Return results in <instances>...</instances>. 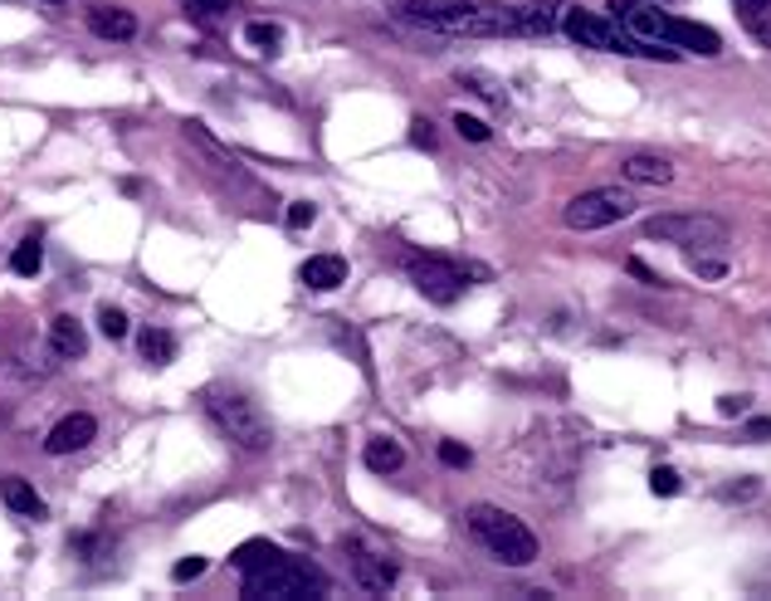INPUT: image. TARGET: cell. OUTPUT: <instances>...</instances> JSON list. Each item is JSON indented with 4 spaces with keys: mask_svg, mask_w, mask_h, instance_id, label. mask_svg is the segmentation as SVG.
I'll return each mask as SVG.
<instances>
[{
    "mask_svg": "<svg viewBox=\"0 0 771 601\" xmlns=\"http://www.w3.org/2000/svg\"><path fill=\"white\" fill-rule=\"evenodd\" d=\"M439 460H445L449 470H464V464L474 460V450H468V445H459V440H439Z\"/></svg>",
    "mask_w": 771,
    "mask_h": 601,
    "instance_id": "cell-27",
    "label": "cell"
},
{
    "mask_svg": "<svg viewBox=\"0 0 771 601\" xmlns=\"http://www.w3.org/2000/svg\"><path fill=\"white\" fill-rule=\"evenodd\" d=\"M244 44H254V50L273 54V50L283 44V30H279V25H269V21H249V25H244Z\"/></svg>",
    "mask_w": 771,
    "mask_h": 601,
    "instance_id": "cell-21",
    "label": "cell"
},
{
    "mask_svg": "<svg viewBox=\"0 0 771 601\" xmlns=\"http://www.w3.org/2000/svg\"><path fill=\"white\" fill-rule=\"evenodd\" d=\"M0 499H5L10 513H25V519H44V499H39V494L29 489L20 474H5V484H0Z\"/></svg>",
    "mask_w": 771,
    "mask_h": 601,
    "instance_id": "cell-15",
    "label": "cell"
},
{
    "mask_svg": "<svg viewBox=\"0 0 771 601\" xmlns=\"http://www.w3.org/2000/svg\"><path fill=\"white\" fill-rule=\"evenodd\" d=\"M205 567H210V562L191 552V558H181V562L171 567V581H195V577H205Z\"/></svg>",
    "mask_w": 771,
    "mask_h": 601,
    "instance_id": "cell-29",
    "label": "cell"
},
{
    "mask_svg": "<svg viewBox=\"0 0 771 601\" xmlns=\"http://www.w3.org/2000/svg\"><path fill=\"white\" fill-rule=\"evenodd\" d=\"M406 274H410V284H415L420 294H425L429 304H439V308L459 304V294L468 289L459 265H449V259H439V255H415V250L406 255Z\"/></svg>",
    "mask_w": 771,
    "mask_h": 601,
    "instance_id": "cell-8",
    "label": "cell"
},
{
    "mask_svg": "<svg viewBox=\"0 0 771 601\" xmlns=\"http://www.w3.org/2000/svg\"><path fill=\"white\" fill-rule=\"evenodd\" d=\"M191 15H201V21H220V15L234 11V0H181Z\"/></svg>",
    "mask_w": 771,
    "mask_h": 601,
    "instance_id": "cell-25",
    "label": "cell"
},
{
    "mask_svg": "<svg viewBox=\"0 0 771 601\" xmlns=\"http://www.w3.org/2000/svg\"><path fill=\"white\" fill-rule=\"evenodd\" d=\"M361 460H367L371 474H396L400 464H406V450H400L390 435H371L367 450H361Z\"/></svg>",
    "mask_w": 771,
    "mask_h": 601,
    "instance_id": "cell-16",
    "label": "cell"
},
{
    "mask_svg": "<svg viewBox=\"0 0 771 601\" xmlns=\"http://www.w3.org/2000/svg\"><path fill=\"white\" fill-rule=\"evenodd\" d=\"M611 11V21L620 25L625 35H634V40L644 44H673V15H664L659 5H644V0H611L605 5Z\"/></svg>",
    "mask_w": 771,
    "mask_h": 601,
    "instance_id": "cell-9",
    "label": "cell"
},
{
    "mask_svg": "<svg viewBox=\"0 0 771 601\" xmlns=\"http://www.w3.org/2000/svg\"><path fill=\"white\" fill-rule=\"evenodd\" d=\"M312 220H318V210H312L308 201H293V206H288V226H293V230H308Z\"/></svg>",
    "mask_w": 771,
    "mask_h": 601,
    "instance_id": "cell-32",
    "label": "cell"
},
{
    "mask_svg": "<svg viewBox=\"0 0 771 601\" xmlns=\"http://www.w3.org/2000/svg\"><path fill=\"white\" fill-rule=\"evenodd\" d=\"M747 411V396H718V415H742Z\"/></svg>",
    "mask_w": 771,
    "mask_h": 601,
    "instance_id": "cell-36",
    "label": "cell"
},
{
    "mask_svg": "<svg viewBox=\"0 0 771 601\" xmlns=\"http://www.w3.org/2000/svg\"><path fill=\"white\" fill-rule=\"evenodd\" d=\"M620 177L634 181V187H669L673 181V167L664 157H644V152H634V157L620 162Z\"/></svg>",
    "mask_w": 771,
    "mask_h": 601,
    "instance_id": "cell-14",
    "label": "cell"
},
{
    "mask_svg": "<svg viewBox=\"0 0 771 601\" xmlns=\"http://www.w3.org/2000/svg\"><path fill=\"white\" fill-rule=\"evenodd\" d=\"M689 265H693V274H698V279H722V274H728V265H722V259H703V255H693Z\"/></svg>",
    "mask_w": 771,
    "mask_h": 601,
    "instance_id": "cell-33",
    "label": "cell"
},
{
    "mask_svg": "<svg viewBox=\"0 0 771 601\" xmlns=\"http://www.w3.org/2000/svg\"><path fill=\"white\" fill-rule=\"evenodd\" d=\"M747 435H751V440H771V421H751Z\"/></svg>",
    "mask_w": 771,
    "mask_h": 601,
    "instance_id": "cell-37",
    "label": "cell"
},
{
    "mask_svg": "<svg viewBox=\"0 0 771 601\" xmlns=\"http://www.w3.org/2000/svg\"><path fill=\"white\" fill-rule=\"evenodd\" d=\"M464 523H468L478 548H484L488 558H498L503 567H527V562H537V538L517 513L493 509V503H474V509L464 513Z\"/></svg>",
    "mask_w": 771,
    "mask_h": 601,
    "instance_id": "cell-3",
    "label": "cell"
},
{
    "mask_svg": "<svg viewBox=\"0 0 771 601\" xmlns=\"http://www.w3.org/2000/svg\"><path fill=\"white\" fill-rule=\"evenodd\" d=\"M722 499H728V503H742V499H757V494H761V479H742V484H722Z\"/></svg>",
    "mask_w": 771,
    "mask_h": 601,
    "instance_id": "cell-30",
    "label": "cell"
},
{
    "mask_svg": "<svg viewBox=\"0 0 771 601\" xmlns=\"http://www.w3.org/2000/svg\"><path fill=\"white\" fill-rule=\"evenodd\" d=\"M240 591L244 597H269V601H298V597H322V591H327V577H322V567H312V562L273 552L264 567L240 572Z\"/></svg>",
    "mask_w": 771,
    "mask_h": 601,
    "instance_id": "cell-5",
    "label": "cell"
},
{
    "mask_svg": "<svg viewBox=\"0 0 771 601\" xmlns=\"http://www.w3.org/2000/svg\"><path fill=\"white\" fill-rule=\"evenodd\" d=\"M634 206H640V201H634L630 191H620V187H595V191H581V196H576L571 206L562 210V220H566L571 230H605V226H620V220H630Z\"/></svg>",
    "mask_w": 771,
    "mask_h": 601,
    "instance_id": "cell-7",
    "label": "cell"
},
{
    "mask_svg": "<svg viewBox=\"0 0 771 601\" xmlns=\"http://www.w3.org/2000/svg\"><path fill=\"white\" fill-rule=\"evenodd\" d=\"M49 347H54L59 357H83L88 353V333L83 328H78V318H54V323H49Z\"/></svg>",
    "mask_w": 771,
    "mask_h": 601,
    "instance_id": "cell-17",
    "label": "cell"
},
{
    "mask_svg": "<svg viewBox=\"0 0 771 601\" xmlns=\"http://www.w3.org/2000/svg\"><path fill=\"white\" fill-rule=\"evenodd\" d=\"M454 128H459V138H468V142H488V123H484V118L454 113Z\"/></svg>",
    "mask_w": 771,
    "mask_h": 601,
    "instance_id": "cell-28",
    "label": "cell"
},
{
    "mask_svg": "<svg viewBox=\"0 0 771 601\" xmlns=\"http://www.w3.org/2000/svg\"><path fill=\"white\" fill-rule=\"evenodd\" d=\"M562 30H566V40L581 44V50L634 54V60H664V64L679 60L673 44H644V40H634V35H625L615 21H605V15H595V11H581V5H571V11L562 15Z\"/></svg>",
    "mask_w": 771,
    "mask_h": 601,
    "instance_id": "cell-4",
    "label": "cell"
},
{
    "mask_svg": "<svg viewBox=\"0 0 771 601\" xmlns=\"http://www.w3.org/2000/svg\"><path fill=\"white\" fill-rule=\"evenodd\" d=\"M630 274H634V279H640V284H654V289H659V284H664V279H659V274H654V269H650V265H644V259H630Z\"/></svg>",
    "mask_w": 771,
    "mask_h": 601,
    "instance_id": "cell-35",
    "label": "cell"
},
{
    "mask_svg": "<svg viewBox=\"0 0 771 601\" xmlns=\"http://www.w3.org/2000/svg\"><path fill=\"white\" fill-rule=\"evenodd\" d=\"M410 142H415V148H435V123H429V118H415V123H410Z\"/></svg>",
    "mask_w": 771,
    "mask_h": 601,
    "instance_id": "cell-31",
    "label": "cell"
},
{
    "mask_svg": "<svg viewBox=\"0 0 771 601\" xmlns=\"http://www.w3.org/2000/svg\"><path fill=\"white\" fill-rule=\"evenodd\" d=\"M273 552H279V548H273V542H264V538H254V542H244V548H234V567H240V572H254V567H264V562H269L273 558Z\"/></svg>",
    "mask_w": 771,
    "mask_h": 601,
    "instance_id": "cell-22",
    "label": "cell"
},
{
    "mask_svg": "<svg viewBox=\"0 0 771 601\" xmlns=\"http://www.w3.org/2000/svg\"><path fill=\"white\" fill-rule=\"evenodd\" d=\"M201 406L205 415H210V425L224 435L230 445H240V450L249 455H264L273 445V425L264 421V411L249 401L244 392H234V386H205L201 392Z\"/></svg>",
    "mask_w": 771,
    "mask_h": 601,
    "instance_id": "cell-2",
    "label": "cell"
},
{
    "mask_svg": "<svg viewBox=\"0 0 771 601\" xmlns=\"http://www.w3.org/2000/svg\"><path fill=\"white\" fill-rule=\"evenodd\" d=\"M39 265H44V250H39V230L35 235H25L15 245V255H10V269H15V274H39Z\"/></svg>",
    "mask_w": 771,
    "mask_h": 601,
    "instance_id": "cell-20",
    "label": "cell"
},
{
    "mask_svg": "<svg viewBox=\"0 0 771 601\" xmlns=\"http://www.w3.org/2000/svg\"><path fill=\"white\" fill-rule=\"evenodd\" d=\"M742 25H747V30L771 50V0L767 5H747V11H742Z\"/></svg>",
    "mask_w": 771,
    "mask_h": 601,
    "instance_id": "cell-23",
    "label": "cell"
},
{
    "mask_svg": "<svg viewBox=\"0 0 771 601\" xmlns=\"http://www.w3.org/2000/svg\"><path fill=\"white\" fill-rule=\"evenodd\" d=\"M98 333L113 337V343H117V337H127V314H123V308H113V304L98 308Z\"/></svg>",
    "mask_w": 771,
    "mask_h": 601,
    "instance_id": "cell-24",
    "label": "cell"
},
{
    "mask_svg": "<svg viewBox=\"0 0 771 601\" xmlns=\"http://www.w3.org/2000/svg\"><path fill=\"white\" fill-rule=\"evenodd\" d=\"M650 489H654V494H664V499H669V494H679V489H683L679 470H669V464H659V470L650 474Z\"/></svg>",
    "mask_w": 771,
    "mask_h": 601,
    "instance_id": "cell-26",
    "label": "cell"
},
{
    "mask_svg": "<svg viewBox=\"0 0 771 601\" xmlns=\"http://www.w3.org/2000/svg\"><path fill=\"white\" fill-rule=\"evenodd\" d=\"M464 84H474V93H478V99H488V103H503V93H498L493 84L484 79V74H464Z\"/></svg>",
    "mask_w": 771,
    "mask_h": 601,
    "instance_id": "cell-34",
    "label": "cell"
},
{
    "mask_svg": "<svg viewBox=\"0 0 771 601\" xmlns=\"http://www.w3.org/2000/svg\"><path fill=\"white\" fill-rule=\"evenodd\" d=\"M747 5H767V0H737V11H747Z\"/></svg>",
    "mask_w": 771,
    "mask_h": 601,
    "instance_id": "cell-38",
    "label": "cell"
},
{
    "mask_svg": "<svg viewBox=\"0 0 771 601\" xmlns=\"http://www.w3.org/2000/svg\"><path fill=\"white\" fill-rule=\"evenodd\" d=\"M406 25L445 40H503V35H552V11L542 5H498V0H390Z\"/></svg>",
    "mask_w": 771,
    "mask_h": 601,
    "instance_id": "cell-1",
    "label": "cell"
},
{
    "mask_svg": "<svg viewBox=\"0 0 771 601\" xmlns=\"http://www.w3.org/2000/svg\"><path fill=\"white\" fill-rule=\"evenodd\" d=\"M673 44H679V50H693V54H718L722 50L718 30H708V25H693V21L673 25Z\"/></svg>",
    "mask_w": 771,
    "mask_h": 601,
    "instance_id": "cell-18",
    "label": "cell"
},
{
    "mask_svg": "<svg viewBox=\"0 0 771 601\" xmlns=\"http://www.w3.org/2000/svg\"><path fill=\"white\" fill-rule=\"evenodd\" d=\"M644 240H664V245H683V250H712L728 245V226L718 216H703V210H673V216H654L644 220Z\"/></svg>",
    "mask_w": 771,
    "mask_h": 601,
    "instance_id": "cell-6",
    "label": "cell"
},
{
    "mask_svg": "<svg viewBox=\"0 0 771 601\" xmlns=\"http://www.w3.org/2000/svg\"><path fill=\"white\" fill-rule=\"evenodd\" d=\"M88 30H93L98 40H132L137 15L123 11V5H93V11H88Z\"/></svg>",
    "mask_w": 771,
    "mask_h": 601,
    "instance_id": "cell-13",
    "label": "cell"
},
{
    "mask_svg": "<svg viewBox=\"0 0 771 601\" xmlns=\"http://www.w3.org/2000/svg\"><path fill=\"white\" fill-rule=\"evenodd\" d=\"M298 279L308 289H318V294H332L337 284H347V259L342 255H312V259H303Z\"/></svg>",
    "mask_w": 771,
    "mask_h": 601,
    "instance_id": "cell-12",
    "label": "cell"
},
{
    "mask_svg": "<svg viewBox=\"0 0 771 601\" xmlns=\"http://www.w3.org/2000/svg\"><path fill=\"white\" fill-rule=\"evenodd\" d=\"M142 357L152 367H171L176 362V337L166 333V328H146L142 333Z\"/></svg>",
    "mask_w": 771,
    "mask_h": 601,
    "instance_id": "cell-19",
    "label": "cell"
},
{
    "mask_svg": "<svg viewBox=\"0 0 771 601\" xmlns=\"http://www.w3.org/2000/svg\"><path fill=\"white\" fill-rule=\"evenodd\" d=\"M347 552H351V572H357V581L367 591H390V587H396V562H390V558L361 548V542H347Z\"/></svg>",
    "mask_w": 771,
    "mask_h": 601,
    "instance_id": "cell-11",
    "label": "cell"
},
{
    "mask_svg": "<svg viewBox=\"0 0 771 601\" xmlns=\"http://www.w3.org/2000/svg\"><path fill=\"white\" fill-rule=\"evenodd\" d=\"M93 435H98V421L88 411H74V415H64V421L54 425V431L44 435V450L49 455H74V450H83V445H93Z\"/></svg>",
    "mask_w": 771,
    "mask_h": 601,
    "instance_id": "cell-10",
    "label": "cell"
}]
</instances>
